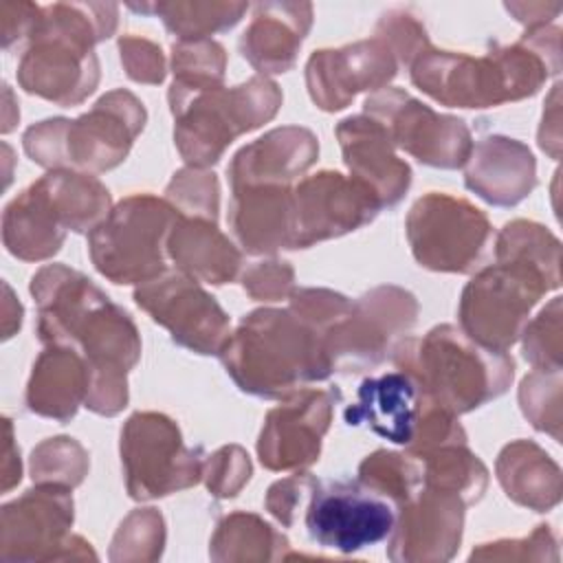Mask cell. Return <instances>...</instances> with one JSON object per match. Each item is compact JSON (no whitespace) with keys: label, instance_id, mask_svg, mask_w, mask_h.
Listing matches in <instances>:
<instances>
[{"label":"cell","instance_id":"cell-21","mask_svg":"<svg viewBox=\"0 0 563 563\" xmlns=\"http://www.w3.org/2000/svg\"><path fill=\"white\" fill-rule=\"evenodd\" d=\"M427 402L420 385L407 372L394 369L365 378L356 389V400L345 407L343 420L407 449Z\"/></svg>","mask_w":563,"mask_h":563},{"label":"cell","instance_id":"cell-50","mask_svg":"<svg viewBox=\"0 0 563 563\" xmlns=\"http://www.w3.org/2000/svg\"><path fill=\"white\" fill-rule=\"evenodd\" d=\"M40 13V4L33 2H2L0 18H2V46L11 48L13 44L29 42L35 20Z\"/></svg>","mask_w":563,"mask_h":563},{"label":"cell","instance_id":"cell-18","mask_svg":"<svg viewBox=\"0 0 563 563\" xmlns=\"http://www.w3.org/2000/svg\"><path fill=\"white\" fill-rule=\"evenodd\" d=\"M336 389L303 387L266 413L257 440V457L268 471H303L319 460L330 429Z\"/></svg>","mask_w":563,"mask_h":563},{"label":"cell","instance_id":"cell-24","mask_svg":"<svg viewBox=\"0 0 563 563\" xmlns=\"http://www.w3.org/2000/svg\"><path fill=\"white\" fill-rule=\"evenodd\" d=\"M319 156L317 136L308 128L284 125L240 147L229 167L231 189L255 185H290Z\"/></svg>","mask_w":563,"mask_h":563},{"label":"cell","instance_id":"cell-38","mask_svg":"<svg viewBox=\"0 0 563 563\" xmlns=\"http://www.w3.org/2000/svg\"><path fill=\"white\" fill-rule=\"evenodd\" d=\"M165 545V521L156 508H136L119 526L110 559L112 561H156Z\"/></svg>","mask_w":563,"mask_h":563},{"label":"cell","instance_id":"cell-46","mask_svg":"<svg viewBox=\"0 0 563 563\" xmlns=\"http://www.w3.org/2000/svg\"><path fill=\"white\" fill-rule=\"evenodd\" d=\"M394 51L400 66H411L429 48L424 26L407 11H389L376 24V33Z\"/></svg>","mask_w":563,"mask_h":563},{"label":"cell","instance_id":"cell-40","mask_svg":"<svg viewBox=\"0 0 563 563\" xmlns=\"http://www.w3.org/2000/svg\"><path fill=\"white\" fill-rule=\"evenodd\" d=\"M519 405L537 431L561 440V372L532 369L521 380Z\"/></svg>","mask_w":563,"mask_h":563},{"label":"cell","instance_id":"cell-12","mask_svg":"<svg viewBox=\"0 0 563 563\" xmlns=\"http://www.w3.org/2000/svg\"><path fill=\"white\" fill-rule=\"evenodd\" d=\"M416 317V297L398 286H376L354 299L323 341L332 374H361L378 367L413 328Z\"/></svg>","mask_w":563,"mask_h":563},{"label":"cell","instance_id":"cell-49","mask_svg":"<svg viewBox=\"0 0 563 563\" xmlns=\"http://www.w3.org/2000/svg\"><path fill=\"white\" fill-rule=\"evenodd\" d=\"M314 475L312 473H303L297 471L290 477H284L279 482H275L268 493H266V510L284 526V528H292L297 517L303 512L308 493L312 488Z\"/></svg>","mask_w":563,"mask_h":563},{"label":"cell","instance_id":"cell-39","mask_svg":"<svg viewBox=\"0 0 563 563\" xmlns=\"http://www.w3.org/2000/svg\"><path fill=\"white\" fill-rule=\"evenodd\" d=\"M227 53L213 40H178L172 46L174 81L183 86H220L224 81Z\"/></svg>","mask_w":563,"mask_h":563},{"label":"cell","instance_id":"cell-47","mask_svg":"<svg viewBox=\"0 0 563 563\" xmlns=\"http://www.w3.org/2000/svg\"><path fill=\"white\" fill-rule=\"evenodd\" d=\"M295 286V271L284 260H262L242 273V288L255 301H279L290 297Z\"/></svg>","mask_w":563,"mask_h":563},{"label":"cell","instance_id":"cell-4","mask_svg":"<svg viewBox=\"0 0 563 563\" xmlns=\"http://www.w3.org/2000/svg\"><path fill=\"white\" fill-rule=\"evenodd\" d=\"M323 341L290 308H257L229 334L218 356L244 394L284 400L332 376Z\"/></svg>","mask_w":563,"mask_h":563},{"label":"cell","instance_id":"cell-29","mask_svg":"<svg viewBox=\"0 0 563 563\" xmlns=\"http://www.w3.org/2000/svg\"><path fill=\"white\" fill-rule=\"evenodd\" d=\"M497 479L519 506L545 512L561 501V468L532 440H515L506 444L495 462Z\"/></svg>","mask_w":563,"mask_h":563},{"label":"cell","instance_id":"cell-36","mask_svg":"<svg viewBox=\"0 0 563 563\" xmlns=\"http://www.w3.org/2000/svg\"><path fill=\"white\" fill-rule=\"evenodd\" d=\"M356 479L374 493L387 497L398 508L422 486V468L418 457L409 453L380 449L358 464Z\"/></svg>","mask_w":563,"mask_h":563},{"label":"cell","instance_id":"cell-26","mask_svg":"<svg viewBox=\"0 0 563 563\" xmlns=\"http://www.w3.org/2000/svg\"><path fill=\"white\" fill-rule=\"evenodd\" d=\"M229 227L251 255L292 249L295 207L290 185H255L231 189Z\"/></svg>","mask_w":563,"mask_h":563},{"label":"cell","instance_id":"cell-8","mask_svg":"<svg viewBox=\"0 0 563 563\" xmlns=\"http://www.w3.org/2000/svg\"><path fill=\"white\" fill-rule=\"evenodd\" d=\"M180 213L167 198L134 194L88 233L95 268L112 284H147L167 273V240Z\"/></svg>","mask_w":563,"mask_h":563},{"label":"cell","instance_id":"cell-19","mask_svg":"<svg viewBox=\"0 0 563 563\" xmlns=\"http://www.w3.org/2000/svg\"><path fill=\"white\" fill-rule=\"evenodd\" d=\"M398 59L378 35L341 48L314 51L306 64V86L317 108L336 112L358 92H378L398 75Z\"/></svg>","mask_w":563,"mask_h":563},{"label":"cell","instance_id":"cell-2","mask_svg":"<svg viewBox=\"0 0 563 563\" xmlns=\"http://www.w3.org/2000/svg\"><path fill=\"white\" fill-rule=\"evenodd\" d=\"M411 81L449 108H493L521 101L541 90L561 68V29H528L510 46L484 55L427 48L409 66Z\"/></svg>","mask_w":563,"mask_h":563},{"label":"cell","instance_id":"cell-3","mask_svg":"<svg viewBox=\"0 0 563 563\" xmlns=\"http://www.w3.org/2000/svg\"><path fill=\"white\" fill-rule=\"evenodd\" d=\"M114 2H53L40 7L26 51L18 64V84L62 108L90 97L99 84L95 46L117 29Z\"/></svg>","mask_w":563,"mask_h":563},{"label":"cell","instance_id":"cell-23","mask_svg":"<svg viewBox=\"0 0 563 563\" xmlns=\"http://www.w3.org/2000/svg\"><path fill=\"white\" fill-rule=\"evenodd\" d=\"M464 185L495 207H515L537 187V161L528 145L501 134L473 143Z\"/></svg>","mask_w":563,"mask_h":563},{"label":"cell","instance_id":"cell-43","mask_svg":"<svg viewBox=\"0 0 563 563\" xmlns=\"http://www.w3.org/2000/svg\"><path fill=\"white\" fill-rule=\"evenodd\" d=\"M202 479L207 484V490L213 497L218 499L235 497L242 490V486L251 479L249 453L238 444L218 449L213 455L205 460Z\"/></svg>","mask_w":563,"mask_h":563},{"label":"cell","instance_id":"cell-9","mask_svg":"<svg viewBox=\"0 0 563 563\" xmlns=\"http://www.w3.org/2000/svg\"><path fill=\"white\" fill-rule=\"evenodd\" d=\"M559 286L561 279L532 264L495 260L464 286L457 308L460 328L479 345L508 352L519 341L532 308Z\"/></svg>","mask_w":563,"mask_h":563},{"label":"cell","instance_id":"cell-14","mask_svg":"<svg viewBox=\"0 0 563 563\" xmlns=\"http://www.w3.org/2000/svg\"><path fill=\"white\" fill-rule=\"evenodd\" d=\"M75 512L70 488L35 484L2 506V561L97 559L90 543L70 534Z\"/></svg>","mask_w":563,"mask_h":563},{"label":"cell","instance_id":"cell-31","mask_svg":"<svg viewBox=\"0 0 563 563\" xmlns=\"http://www.w3.org/2000/svg\"><path fill=\"white\" fill-rule=\"evenodd\" d=\"M35 185L42 189L66 231L90 233L112 211L110 191L95 174L51 169L37 178Z\"/></svg>","mask_w":563,"mask_h":563},{"label":"cell","instance_id":"cell-13","mask_svg":"<svg viewBox=\"0 0 563 563\" xmlns=\"http://www.w3.org/2000/svg\"><path fill=\"white\" fill-rule=\"evenodd\" d=\"M301 519L319 548L354 554L389 539L396 506L358 479L314 477Z\"/></svg>","mask_w":563,"mask_h":563},{"label":"cell","instance_id":"cell-1","mask_svg":"<svg viewBox=\"0 0 563 563\" xmlns=\"http://www.w3.org/2000/svg\"><path fill=\"white\" fill-rule=\"evenodd\" d=\"M37 306V336L44 345L70 347L90 367L84 407L117 416L128 405V372L141 358V336L132 317L99 286L64 264H46L31 279Z\"/></svg>","mask_w":563,"mask_h":563},{"label":"cell","instance_id":"cell-53","mask_svg":"<svg viewBox=\"0 0 563 563\" xmlns=\"http://www.w3.org/2000/svg\"><path fill=\"white\" fill-rule=\"evenodd\" d=\"M7 444H4V464H2V490L7 493L15 482H20L22 466H20V449L13 444L11 422L7 420Z\"/></svg>","mask_w":563,"mask_h":563},{"label":"cell","instance_id":"cell-52","mask_svg":"<svg viewBox=\"0 0 563 563\" xmlns=\"http://www.w3.org/2000/svg\"><path fill=\"white\" fill-rule=\"evenodd\" d=\"M506 9L528 31V29L548 26L550 20H554L559 15L561 4L559 2L556 4H548V2H506Z\"/></svg>","mask_w":563,"mask_h":563},{"label":"cell","instance_id":"cell-16","mask_svg":"<svg viewBox=\"0 0 563 563\" xmlns=\"http://www.w3.org/2000/svg\"><path fill=\"white\" fill-rule=\"evenodd\" d=\"M134 301L172 341L196 354H220L229 339V317L194 277L172 271L134 288Z\"/></svg>","mask_w":563,"mask_h":563},{"label":"cell","instance_id":"cell-37","mask_svg":"<svg viewBox=\"0 0 563 563\" xmlns=\"http://www.w3.org/2000/svg\"><path fill=\"white\" fill-rule=\"evenodd\" d=\"M86 449L68 435H57L40 442L31 453V479L33 484H53L75 488L88 473Z\"/></svg>","mask_w":563,"mask_h":563},{"label":"cell","instance_id":"cell-45","mask_svg":"<svg viewBox=\"0 0 563 563\" xmlns=\"http://www.w3.org/2000/svg\"><path fill=\"white\" fill-rule=\"evenodd\" d=\"M288 299V308L308 325L319 330L323 336L339 319L347 314L352 306V301L345 295L328 288H299L292 290Z\"/></svg>","mask_w":563,"mask_h":563},{"label":"cell","instance_id":"cell-10","mask_svg":"<svg viewBox=\"0 0 563 563\" xmlns=\"http://www.w3.org/2000/svg\"><path fill=\"white\" fill-rule=\"evenodd\" d=\"M125 490L136 501L167 497L202 479V449L183 442L178 424L165 413L136 411L121 429Z\"/></svg>","mask_w":563,"mask_h":563},{"label":"cell","instance_id":"cell-5","mask_svg":"<svg viewBox=\"0 0 563 563\" xmlns=\"http://www.w3.org/2000/svg\"><path fill=\"white\" fill-rule=\"evenodd\" d=\"M391 358L431 402L455 416L499 398L515 376V361L508 352L484 347L451 323L435 325L420 339L402 336Z\"/></svg>","mask_w":563,"mask_h":563},{"label":"cell","instance_id":"cell-6","mask_svg":"<svg viewBox=\"0 0 563 563\" xmlns=\"http://www.w3.org/2000/svg\"><path fill=\"white\" fill-rule=\"evenodd\" d=\"M174 117V143L189 167L216 165L240 136L271 121L282 106L279 86L255 75L240 86H183L167 92Z\"/></svg>","mask_w":563,"mask_h":563},{"label":"cell","instance_id":"cell-41","mask_svg":"<svg viewBox=\"0 0 563 563\" xmlns=\"http://www.w3.org/2000/svg\"><path fill=\"white\" fill-rule=\"evenodd\" d=\"M165 198L185 218H202L218 222L220 187L213 172L185 167L174 174L165 189Z\"/></svg>","mask_w":563,"mask_h":563},{"label":"cell","instance_id":"cell-32","mask_svg":"<svg viewBox=\"0 0 563 563\" xmlns=\"http://www.w3.org/2000/svg\"><path fill=\"white\" fill-rule=\"evenodd\" d=\"M288 539L253 512H231L222 517L211 537L213 561H275L286 559Z\"/></svg>","mask_w":563,"mask_h":563},{"label":"cell","instance_id":"cell-22","mask_svg":"<svg viewBox=\"0 0 563 563\" xmlns=\"http://www.w3.org/2000/svg\"><path fill=\"white\" fill-rule=\"evenodd\" d=\"M334 132L350 176L367 185L383 209L396 207L411 185V167L396 154L385 128L367 114H354L339 121Z\"/></svg>","mask_w":563,"mask_h":563},{"label":"cell","instance_id":"cell-30","mask_svg":"<svg viewBox=\"0 0 563 563\" xmlns=\"http://www.w3.org/2000/svg\"><path fill=\"white\" fill-rule=\"evenodd\" d=\"M66 227L35 183L20 191L2 213V242L18 260H48L62 249Z\"/></svg>","mask_w":563,"mask_h":563},{"label":"cell","instance_id":"cell-25","mask_svg":"<svg viewBox=\"0 0 563 563\" xmlns=\"http://www.w3.org/2000/svg\"><path fill=\"white\" fill-rule=\"evenodd\" d=\"M310 26V2H260L240 37V53L264 77L288 73Z\"/></svg>","mask_w":563,"mask_h":563},{"label":"cell","instance_id":"cell-35","mask_svg":"<svg viewBox=\"0 0 563 563\" xmlns=\"http://www.w3.org/2000/svg\"><path fill=\"white\" fill-rule=\"evenodd\" d=\"M495 260H515L561 279V242L543 224L512 220L495 238Z\"/></svg>","mask_w":563,"mask_h":563},{"label":"cell","instance_id":"cell-28","mask_svg":"<svg viewBox=\"0 0 563 563\" xmlns=\"http://www.w3.org/2000/svg\"><path fill=\"white\" fill-rule=\"evenodd\" d=\"M167 255L176 271L213 286L233 282L242 268V253L235 244L216 222L202 218H178L167 240Z\"/></svg>","mask_w":563,"mask_h":563},{"label":"cell","instance_id":"cell-44","mask_svg":"<svg viewBox=\"0 0 563 563\" xmlns=\"http://www.w3.org/2000/svg\"><path fill=\"white\" fill-rule=\"evenodd\" d=\"M475 559H510V561H556L559 559V541L552 526H537L530 537L523 539H499L493 543H482L471 552V561Z\"/></svg>","mask_w":563,"mask_h":563},{"label":"cell","instance_id":"cell-17","mask_svg":"<svg viewBox=\"0 0 563 563\" xmlns=\"http://www.w3.org/2000/svg\"><path fill=\"white\" fill-rule=\"evenodd\" d=\"M292 249L341 238L369 224L380 207L376 194L361 180L323 169L292 187Z\"/></svg>","mask_w":563,"mask_h":563},{"label":"cell","instance_id":"cell-33","mask_svg":"<svg viewBox=\"0 0 563 563\" xmlns=\"http://www.w3.org/2000/svg\"><path fill=\"white\" fill-rule=\"evenodd\" d=\"M413 457L420 462L424 486L453 493L466 506L477 504L488 488V468L466 444H446Z\"/></svg>","mask_w":563,"mask_h":563},{"label":"cell","instance_id":"cell-20","mask_svg":"<svg viewBox=\"0 0 563 563\" xmlns=\"http://www.w3.org/2000/svg\"><path fill=\"white\" fill-rule=\"evenodd\" d=\"M466 504L446 490L420 486L396 508L387 556L391 561H449L460 548Z\"/></svg>","mask_w":563,"mask_h":563},{"label":"cell","instance_id":"cell-11","mask_svg":"<svg viewBox=\"0 0 563 563\" xmlns=\"http://www.w3.org/2000/svg\"><path fill=\"white\" fill-rule=\"evenodd\" d=\"M405 231L416 262L435 273H473L493 242L488 216L466 198L444 191L418 198Z\"/></svg>","mask_w":563,"mask_h":563},{"label":"cell","instance_id":"cell-34","mask_svg":"<svg viewBox=\"0 0 563 563\" xmlns=\"http://www.w3.org/2000/svg\"><path fill=\"white\" fill-rule=\"evenodd\" d=\"M132 11L158 15L178 40H209V35L233 29L246 13V2H152L130 4Z\"/></svg>","mask_w":563,"mask_h":563},{"label":"cell","instance_id":"cell-48","mask_svg":"<svg viewBox=\"0 0 563 563\" xmlns=\"http://www.w3.org/2000/svg\"><path fill=\"white\" fill-rule=\"evenodd\" d=\"M119 53L125 75L139 84H161L165 79V55L161 46L147 37L123 35Z\"/></svg>","mask_w":563,"mask_h":563},{"label":"cell","instance_id":"cell-7","mask_svg":"<svg viewBox=\"0 0 563 563\" xmlns=\"http://www.w3.org/2000/svg\"><path fill=\"white\" fill-rule=\"evenodd\" d=\"M145 121L141 99L117 88L77 119L57 117L31 125L22 145L26 156L46 169L101 174L125 161Z\"/></svg>","mask_w":563,"mask_h":563},{"label":"cell","instance_id":"cell-15","mask_svg":"<svg viewBox=\"0 0 563 563\" xmlns=\"http://www.w3.org/2000/svg\"><path fill=\"white\" fill-rule=\"evenodd\" d=\"M363 114L385 128L394 147L405 150L429 167H464L473 150L471 130L462 119L440 114L394 86L372 92L363 103Z\"/></svg>","mask_w":563,"mask_h":563},{"label":"cell","instance_id":"cell-42","mask_svg":"<svg viewBox=\"0 0 563 563\" xmlns=\"http://www.w3.org/2000/svg\"><path fill=\"white\" fill-rule=\"evenodd\" d=\"M523 358L532 369L561 372V297H554L526 323L521 336Z\"/></svg>","mask_w":563,"mask_h":563},{"label":"cell","instance_id":"cell-27","mask_svg":"<svg viewBox=\"0 0 563 563\" xmlns=\"http://www.w3.org/2000/svg\"><path fill=\"white\" fill-rule=\"evenodd\" d=\"M90 378V367L81 354L70 347L46 345L33 363L26 383V409L57 422H68L86 405Z\"/></svg>","mask_w":563,"mask_h":563},{"label":"cell","instance_id":"cell-51","mask_svg":"<svg viewBox=\"0 0 563 563\" xmlns=\"http://www.w3.org/2000/svg\"><path fill=\"white\" fill-rule=\"evenodd\" d=\"M559 84H554L550 92V103L543 112V121L539 128V147L548 152L552 158H559L561 152V110H559Z\"/></svg>","mask_w":563,"mask_h":563}]
</instances>
